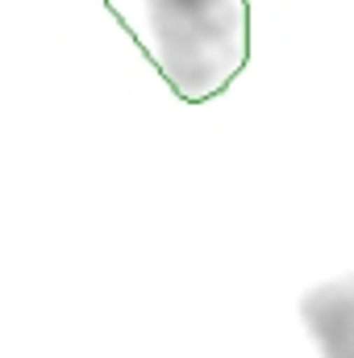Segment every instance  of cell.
I'll return each mask as SVG.
<instances>
[{"label":"cell","mask_w":354,"mask_h":358,"mask_svg":"<svg viewBox=\"0 0 354 358\" xmlns=\"http://www.w3.org/2000/svg\"><path fill=\"white\" fill-rule=\"evenodd\" d=\"M146 21L159 67L183 100H208L242 71V0H146Z\"/></svg>","instance_id":"6da1fadb"},{"label":"cell","mask_w":354,"mask_h":358,"mask_svg":"<svg viewBox=\"0 0 354 358\" xmlns=\"http://www.w3.org/2000/svg\"><path fill=\"white\" fill-rule=\"evenodd\" d=\"M300 321L321 358H354V271L313 287L300 300Z\"/></svg>","instance_id":"7a4b0ae2"}]
</instances>
